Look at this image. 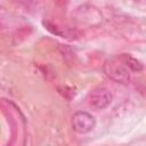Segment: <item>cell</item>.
I'll use <instances>...</instances> for the list:
<instances>
[{"label": "cell", "mask_w": 146, "mask_h": 146, "mask_svg": "<svg viewBox=\"0 0 146 146\" xmlns=\"http://www.w3.org/2000/svg\"><path fill=\"white\" fill-rule=\"evenodd\" d=\"M96 125V120L94 115L88 112L79 111L75 112L72 116V128L78 133H88Z\"/></svg>", "instance_id": "6da1fadb"}, {"label": "cell", "mask_w": 146, "mask_h": 146, "mask_svg": "<svg viewBox=\"0 0 146 146\" xmlns=\"http://www.w3.org/2000/svg\"><path fill=\"white\" fill-rule=\"evenodd\" d=\"M105 72L106 75L112 79L113 81L117 82V83H122V84H127L130 81V75H129V71L128 67L123 64V62L121 60V64L110 60L105 64Z\"/></svg>", "instance_id": "7a4b0ae2"}, {"label": "cell", "mask_w": 146, "mask_h": 146, "mask_svg": "<svg viewBox=\"0 0 146 146\" xmlns=\"http://www.w3.org/2000/svg\"><path fill=\"white\" fill-rule=\"evenodd\" d=\"M113 100L112 92L105 87H98L94 89L89 95V104L95 110L106 108Z\"/></svg>", "instance_id": "3957f363"}, {"label": "cell", "mask_w": 146, "mask_h": 146, "mask_svg": "<svg viewBox=\"0 0 146 146\" xmlns=\"http://www.w3.org/2000/svg\"><path fill=\"white\" fill-rule=\"evenodd\" d=\"M120 59L128 67V70H131V71H135V72H138V71H141L143 70V64L139 60H137L136 58H133L132 56H130V55L124 54V55L121 56Z\"/></svg>", "instance_id": "277c9868"}]
</instances>
